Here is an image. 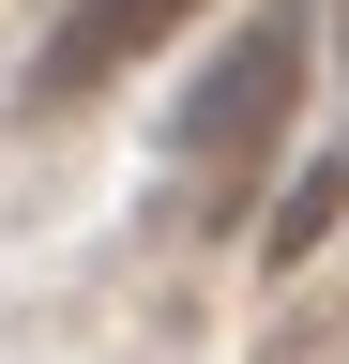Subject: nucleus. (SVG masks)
I'll return each instance as SVG.
<instances>
[{"label":"nucleus","mask_w":349,"mask_h":364,"mask_svg":"<svg viewBox=\"0 0 349 364\" xmlns=\"http://www.w3.org/2000/svg\"><path fill=\"white\" fill-rule=\"evenodd\" d=\"M289 91H304V31H289V16H258V31L228 46V76H213L198 107H183V152H198L213 182H243L258 152H274V122H289Z\"/></svg>","instance_id":"f257e3e1"},{"label":"nucleus","mask_w":349,"mask_h":364,"mask_svg":"<svg viewBox=\"0 0 349 364\" xmlns=\"http://www.w3.org/2000/svg\"><path fill=\"white\" fill-rule=\"evenodd\" d=\"M183 16H198V0H76V16L46 31V76H31V91H46V107H76V91H107L122 61H152Z\"/></svg>","instance_id":"f03ea898"},{"label":"nucleus","mask_w":349,"mask_h":364,"mask_svg":"<svg viewBox=\"0 0 349 364\" xmlns=\"http://www.w3.org/2000/svg\"><path fill=\"white\" fill-rule=\"evenodd\" d=\"M349 213V152H319V167H304L289 182V213H274V258H319V228Z\"/></svg>","instance_id":"7ed1b4c3"}]
</instances>
